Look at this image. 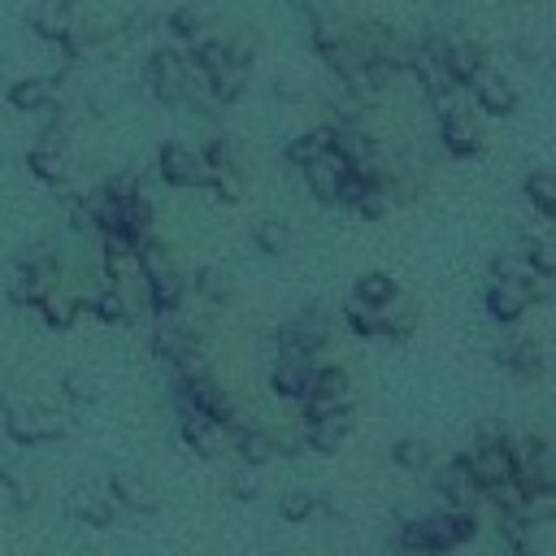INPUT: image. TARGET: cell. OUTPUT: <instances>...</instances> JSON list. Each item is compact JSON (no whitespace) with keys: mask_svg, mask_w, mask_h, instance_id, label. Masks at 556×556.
<instances>
[{"mask_svg":"<svg viewBox=\"0 0 556 556\" xmlns=\"http://www.w3.org/2000/svg\"><path fill=\"white\" fill-rule=\"evenodd\" d=\"M178 434H182V443H187L195 456L213 460V456L226 447V434H230V430H226L222 421H213V417L187 408V413H178Z\"/></svg>","mask_w":556,"mask_h":556,"instance_id":"obj_10","label":"cell"},{"mask_svg":"<svg viewBox=\"0 0 556 556\" xmlns=\"http://www.w3.org/2000/svg\"><path fill=\"white\" fill-rule=\"evenodd\" d=\"M374 187V178L369 174H361V169H348L343 178H339V191H334V204H343V208H356L361 204V195Z\"/></svg>","mask_w":556,"mask_h":556,"instance_id":"obj_36","label":"cell"},{"mask_svg":"<svg viewBox=\"0 0 556 556\" xmlns=\"http://www.w3.org/2000/svg\"><path fill=\"white\" fill-rule=\"evenodd\" d=\"M500 556H534L530 539H500Z\"/></svg>","mask_w":556,"mask_h":556,"instance_id":"obj_42","label":"cell"},{"mask_svg":"<svg viewBox=\"0 0 556 556\" xmlns=\"http://www.w3.org/2000/svg\"><path fill=\"white\" fill-rule=\"evenodd\" d=\"M482 495H486V500H491V504H495L500 513H517V508H521V495H526V491H521L517 482H500V486H486Z\"/></svg>","mask_w":556,"mask_h":556,"instance_id":"obj_37","label":"cell"},{"mask_svg":"<svg viewBox=\"0 0 556 556\" xmlns=\"http://www.w3.org/2000/svg\"><path fill=\"white\" fill-rule=\"evenodd\" d=\"M156 178L174 191H208V161L200 152V143H182V139H165L156 148Z\"/></svg>","mask_w":556,"mask_h":556,"instance_id":"obj_2","label":"cell"},{"mask_svg":"<svg viewBox=\"0 0 556 556\" xmlns=\"http://www.w3.org/2000/svg\"><path fill=\"white\" fill-rule=\"evenodd\" d=\"M391 460H395L400 469H408V473H421V469H430V465H434V452H430V443H426V439H395Z\"/></svg>","mask_w":556,"mask_h":556,"instance_id":"obj_32","label":"cell"},{"mask_svg":"<svg viewBox=\"0 0 556 556\" xmlns=\"http://www.w3.org/2000/svg\"><path fill=\"white\" fill-rule=\"evenodd\" d=\"M486 313L500 326H517L530 313V291L526 282H491L486 287Z\"/></svg>","mask_w":556,"mask_h":556,"instance_id":"obj_16","label":"cell"},{"mask_svg":"<svg viewBox=\"0 0 556 556\" xmlns=\"http://www.w3.org/2000/svg\"><path fill=\"white\" fill-rule=\"evenodd\" d=\"M552 70H556V52H552Z\"/></svg>","mask_w":556,"mask_h":556,"instance_id":"obj_43","label":"cell"},{"mask_svg":"<svg viewBox=\"0 0 556 556\" xmlns=\"http://www.w3.org/2000/svg\"><path fill=\"white\" fill-rule=\"evenodd\" d=\"M465 460H469V473H473L478 491L500 486V482H513V460H508L504 443H495V447H473V452H465Z\"/></svg>","mask_w":556,"mask_h":556,"instance_id":"obj_17","label":"cell"},{"mask_svg":"<svg viewBox=\"0 0 556 556\" xmlns=\"http://www.w3.org/2000/svg\"><path fill=\"white\" fill-rule=\"evenodd\" d=\"M443 65H447V74L456 78V87H469L478 74H486L491 65H486V43L482 39H447L443 43Z\"/></svg>","mask_w":556,"mask_h":556,"instance_id":"obj_11","label":"cell"},{"mask_svg":"<svg viewBox=\"0 0 556 556\" xmlns=\"http://www.w3.org/2000/svg\"><path fill=\"white\" fill-rule=\"evenodd\" d=\"M187 287H191L208 308H226V304L235 300V278H230L222 265H200Z\"/></svg>","mask_w":556,"mask_h":556,"instance_id":"obj_21","label":"cell"},{"mask_svg":"<svg viewBox=\"0 0 556 556\" xmlns=\"http://www.w3.org/2000/svg\"><path fill=\"white\" fill-rule=\"evenodd\" d=\"M439 148L447 156H478V152H486L482 113L473 104H460V100L439 104Z\"/></svg>","mask_w":556,"mask_h":556,"instance_id":"obj_3","label":"cell"},{"mask_svg":"<svg viewBox=\"0 0 556 556\" xmlns=\"http://www.w3.org/2000/svg\"><path fill=\"white\" fill-rule=\"evenodd\" d=\"M222 43H226L230 65L252 70V61H256V52H261V35H256L252 26H243V30H235V35H222Z\"/></svg>","mask_w":556,"mask_h":556,"instance_id":"obj_33","label":"cell"},{"mask_svg":"<svg viewBox=\"0 0 556 556\" xmlns=\"http://www.w3.org/2000/svg\"><path fill=\"white\" fill-rule=\"evenodd\" d=\"M521 191H526V204H530L539 217L556 222V174H552V169H534V174H526Z\"/></svg>","mask_w":556,"mask_h":556,"instance_id":"obj_26","label":"cell"},{"mask_svg":"<svg viewBox=\"0 0 556 556\" xmlns=\"http://www.w3.org/2000/svg\"><path fill=\"white\" fill-rule=\"evenodd\" d=\"M352 430H356V413H352V408H334V413H326V417L304 421L308 452H321V456L339 452V447L348 443V434H352Z\"/></svg>","mask_w":556,"mask_h":556,"instance_id":"obj_9","label":"cell"},{"mask_svg":"<svg viewBox=\"0 0 556 556\" xmlns=\"http://www.w3.org/2000/svg\"><path fill=\"white\" fill-rule=\"evenodd\" d=\"M391 208H395V195H391V187H387V182H374V187L361 195V204H356L352 213H361L365 222H382Z\"/></svg>","mask_w":556,"mask_h":556,"instance_id":"obj_35","label":"cell"},{"mask_svg":"<svg viewBox=\"0 0 556 556\" xmlns=\"http://www.w3.org/2000/svg\"><path fill=\"white\" fill-rule=\"evenodd\" d=\"M517 517L526 526H539V521H556V486H539V491H526L521 495V508Z\"/></svg>","mask_w":556,"mask_h":556,"instance_id":"obj_30","label":"cell"},{"mask_svg":"<svg viewBox=\"0 0 556 556\" xmlns=\"http://www.w3.org/2000/svg\"><path fill=\"white\" fill-rule=\"evenodd\" d=\"M317 508L334 513V504H330V500H321V495H317V491H308V486H295V491H287V495L278 500V517H282V521H308Z\"/></svg>","mask_w":556,"mask_h":556,"instance_id":"obj_27","label":"cell"},{"mask_svg":"<svg viewBox=\"0 0 556 556\" xmlns=\"http://www.w3.org/2000/svg\"><path fill=\"white\" fill-rule=\"evenodd\" d=\"M343 326L352 330V334H361V339H382V308H369V304H361V300H348L343 304Z\"/></svg>","mask_w":556,"mask_h":556,"instance_id":"obj_29","label":"cell"},{"mask_svg":"<svg viewBox=\"0 0 556 556\" xmlns=\"http://www.w3.org/2000/svg\"><path fill=\"white\" fill-rule=\"evenodd\" d=\"M208 26H213V13L204 9V4H195V0H187V4H178L169 17H165V30L178 39V43H200V39H208Z\"/></svg>","mask_w":556,"mask_h":556,"instance_id":"obj_19","label":"cell"},{"mask_svg":"<svg viewBox=\"0 0 556 556\" xmlns=\"http://www.w3.org/2000/svg\"><path fill=\"white\" fill-rule=\"evenodd\" d=\"M70 513H74L78 521L104 530V526L113 521V500H100V495H74V500H70Z\"/></svg>","mask_w":556,"mask_h":556,"instance_id":"obj_34","label":"cell"},{"mask_svg":"<svg viewBox=\"0 0 556 556\" xmlns=\"http://www.w3.org/2000/svg\"><path fill=\"white\" fill-rule=\"evenodd\" d=\"M61 391H65L70 400H78V404L96 400V382H91V378H83V374H65V378H61Z\"/></svg>","mask_w":556,"mask_h":556,"instance_id":"obj_40","label":"cell"},{"mask_svg":"<svg viewBox=\"0 0 556 556\" xmlns=\"http://www.w3.org/2000/svg\"><path fill=\"white\" fill-rule=\"evenodd\" d=\"M434 491H439V500H443L447 508H469L473 495H478V482H473V473H469V460H465V456L443 460V465L434 469Z\"/></svg>","mask_w":556,"mask_h":556,"instance_id":"obj_12","label":"cell"},{"mask_svg":"<svg viewBox=\"0 0 556 556\" xmlns=\"http://www.w3.org/2000/svg\"><path fill=\"white\" fill-rule=\"evenodd\" d=\"M352 300H361V304H369V308H391V304L400 300V278L387 274V269H369V274L356 278Z\"/></svg>","mask_w":556,"mask_h":556,"instance_id":"obj_22","label":"cell"},{"mask_svg":"<svg viewBox=\"0 0 556 556\" xmlns=\"http://www.w3.org/2000/svg\"><path fill=\"white\" fill-rule=\"evenodd\" d=\"M56 83H61V74H26V78H17V83H9V91H4V100L17 109V113H52L56 109Z\"/></svg>","mask_w":556,"mask_h":556,"instance_id":"obj_8","label":"cell"},{"mask_svg":"<svg viewBox=\"0 0 556 556\" xmlns=\"http://www.w3.org/2000/svg\"><path fill=\"white\" fill-rule=\"evenodd\" d=\"M473 447H495V443H504L508 439V426L504 421H495V417H482L478 426H473Z\"/></svg>","mask_w":556,"mask_h":556,"instance_id":"obj_38","label":"cell"},{"mask_svg":"<svg viewBox=\"0 0 556 556\" xmlns=\"http://www.w3.org/2000/svg\"><path fill=\"white\" fill-rule=\"evenodd\" d=\"M534 269H530V261L517 252V248H500L495 256H491V282H526Z\"/></svg>","mask_w":556,"mask_h":556,"instance_id":"obj_31","label":"cell"},{"mask_svg":"<svg viewBox=\"0 0 556 556\" xmlns=\"http://www.w3.org/2000/svg\"><path fill=\"white\" fill-rule=\"evenodd\" d=\"M0 478H4V486H9V495H13V504H17V508H30V504H35V486H30V482H26L22 473L4 469Z\"/></svg>","mask_w":556,"mask_h":556,"instance_id":"obj_39","label":"cell"},{"mask_svg":"<svg viewBox=\"0 0 556 556\" xmlns=\"http://www.w3.org/2000/svg\"><path fill=\"white\" fill-rule=\"evenodd\" d=\"M352 165L330 148L326 156H317V161H308L304 169H300V178H304V187H308V195L313 200H321V204H334V191H339V178L348 174Z\"/></svg>","mask_w":556,"mask_h":556,"instance_id":"obj_15","label":"cell"},{"mask_svg":"<svg viewBox=\"0 0 556 556\" xmlns=\"http://www.w3.org/2000/svg\"><path fill=\"white\" fill-rule=\"evenodd\" d=\"M469 91H473V109H478L482 117H508V113L517 109V87H513V78H504L500 70L478 74V78L469 83Z\"/></svg>","mask_w":556,"mask_h":556,"instance_id":"obj_6","label":"cell"},{"mask_svg":"<svg viewBox=\"0 0 556 556\" xmlns=\"http://www.w3.org/2000/svg\"><path fill=\"white\" fill-rule=\"evenodd\" d=\"M317 378V361H291V356H274V369H269V391L287 404H304L308 387Z\"/></svg>","mask_w":556,"mask_h":556,"instance_id":"obj_7","label":"cell"},{"mask_svg":"<svg viewBox=\"0 0 556 556\" xmlns=\"http://www.w3.org/2000/svg\"><path fill=\"white\" fill-rule=\"evenodd\" d=\"M334 148V126L330 122H321V126H308V130H300L295 139H287V148H282V156H287V165H295V169H304L308 161H317V156H326Z\"/></svg>","mask_w":556,"mask_h":556,"instance_id":"obj_18","label":"cell"},{"mask_svg":"<svg viewBox=\"0 0 556 556\" xmlns=\"http://www.w3.org/2000/svg\"><path fill=\"white\" fill-rule=\"evenodd\" d=\"M300 408H304V421L326 417L334 408H352V378H348V369L343 365H317V378H313V387H308Z\"/></svg>","mask_w":556,"mask_h":556,"instance_id":"obj_5","label":"cell"},{"mask_svg":"<svg viewBox=\"0 0 556 556\" xmlns=\"http://www.w3.org/2000/svg\"><path fill=\"white\" fill-rule=\"evenodd\" d=\"M235 452L243 460V469H261L278 456V443H274V430L265 426H248V430H235Z\"/></svg>","mask_w":556,"mask_h":556,"instance_id":"obj_24","label":"cell"},{"mask_svg":"<svg viewBox=\"0 0 556 556\" xmlns=\"http://www.w3.org/2000/svg\"><path fill=\"white\" fill-rule=\"evenodd\" d=\"M478 534V517L469 508H447V513H430V517H413L400 526L395 543L404 552H421V556H443L456 552L460 543H469Z\"/></svg>","mask_w":556,"mask_h":556,"instance_id":"obj_1","label":"cell"},{"mask_svg":"<svg viewBox=\"0 0 556 556\" xmlns=\"http://www.w3.org/2000/svg\"><path fill=\"white\" fill-rule=\"evenodd\" d=\"M252 243H256L261 256H282V252L291 248V226L278 222V217H261V222L252 226Z\"/></svg>","mask_w":556,"mask_h":556,"instance_id":"obj_28","label":"cell"},{"mask_svg":"<svg viewBox=\"0 0 556 556\" xmlns=\"http://www.w3.org/2000/svg\"><path fill=\"white\" fill-rule=\"evenodd\" d=\"M230 495H235V500H256V495H261V486H256L252 469H239V473L230 478Z\"/></svg>","mask_w":556,"mask_h":556,"instance_id":"obj_41","label":"cell"},{"mask_svg":"<svg viewBox=\"0 0 556 556\" xmlns=\"http://www.w3.org/2000/svg\"><path fill=\"white\" fill-rule=\"evenodd\" d=\"M491 356H495V365H504L508 374H517V378H526V382L543 374V348H539L534 339H526V334L500 339V343L491 348Z\"/></svg>","mask_w":556,"mask_h":556,"instance_id":"obj_13","label":"cell"},{"mask_svg":"<svg viewBox=\"0 0 556 556\" xmlns=\"http://www.w3.org/2000/svg\"><path fill=\"white\" fill-rule=\"evenodd\" d=\"M139 300H130L126 291H117V287H96L91 295H87V313L100 321V326H135V317H139Z\"/></svg>","mask_w":556,"mask_h":556,"instance_id":"obj_14","label":"cell"},{"mask_svg":"<svg viewBox=\"0 0 556 556\" xmlns=\"http://www.w3.org/2000/svg\"><path fill=\"white\" fill-rule=\"evenodd\" d=\"M35 313H39L43 326H52V330H70V326L78 321V313H83V300H78L74 291H65V287H52V291L35 304Z\"/></svg>","mask_w":556,"mask_h":556,"instance_id":"obj_23","label":"cell"},{"mask_svg":"<svg viewBox=\"0 0 556 556\" xmlns=\"http://www.w3.org/2000/svg\"><path fill=\"white\" fill-rule=\"evenodd\" d=\"M143 83H148V96L156 104H187V52L178 48H156L148 61H143Z\"/></svg>","mask_w":556,"mask_h":556,"instance_id":"obj_4","label":"cell"},{"mask_svg":"<svg viewBox=\"0 0 556 556\" xmlns=\"http://www.w3.org/2000/svg\"><path fill=\"white\" fill-rule=\"evenodd\" d=\"M109 500L122 504V508H130V513H156V495L135 473H113L109 478Z\"/></svg>","mask_w":556,"mask_h":556,"instance_id":"obj_25","label":"cell"},{"mask_svg":"<svg viewBox=\"0 0 556 556\" xmlns=\"http://www.w3.org/2000/svg\"><path fill=\"white\" fill-rule=\"evenodd\" d=\"M4 430H9V439H17V443H48V439H56L61 434V421L56 417H48V413H4Z\"/></svg>","mask_w":556,"mask_h":556,"instance_id":"obj_20","label":"cell"}]
</instances>
